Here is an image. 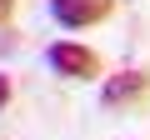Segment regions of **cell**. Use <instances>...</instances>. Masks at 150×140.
Masks as SVG:
<instances>
[{"label":"cell","mask_w":150,"mask_h":140,"mask_svg":"<svg viewBox=\"0 0 150 140\" xmlns=\"http://www.w3.org/2000/svg\"><path fill=\"white\" fill-rule=\"evenodd\" d=\"M10 10H15V0H0V20H10Z\"/></svg>","instance_id":"5b68a950"},{"label":"cell","mask_w":150,"mask_h":140,"mask_svg":"<svg viewBox=\"0 0 150 140\" xmlns=\"http://www.w3.org/2000/svg\"><path fill=\"white\" fill-rule=\"evenodd\" d=\"M145 90H150V75H145V70H125V75H110L105 80L100 100L105 105H135V100H145Z\"/></svg>","instance_id":"3957f363"},{"label":"cell","mask_w":150,"mask_h":140,"mask_svg":"<svg viewBox=\"0 0 150 140\" xmlns=\"http://www.w3.org/2000/svg\"><path fill=\"white\" fill-rule=\"evenodd\" d=\"M45 60H50L55 75H65V80H90V75H100V55H95L90 45H75V40H55V45L45 50Z\"/></svg>","instance_id":"6da1fadb"},{"label":"cell","mask_w":150,"mask_h":140,"mask_svg":"<svg viewBox=\"0 0 150 140\" xmlns=\"http://www.w3.org/2000/svg\"><path fill=\"white\" fill-rule=\"evenodd\" d=\"M10 105V75H0V110Z\"/></svg>","instance_id":"277c9868"},{"label":"cell","mask_w":150,"mask_h":140,"mask_svg":"<svg viewBox=\"0 0 150 140\" xmlns=\"http://www.w3.org/2000/svg\"><path fill=\"white\" fill-rule=\"evenodd\" d=\"M115 0H50V15L65 25V30H85V25H100L110 20Z\"/></svg>","instance_id":"7a4b0ae2"}]
</instances>
